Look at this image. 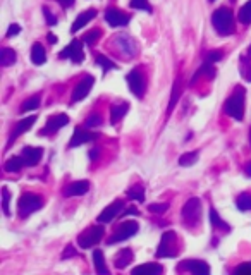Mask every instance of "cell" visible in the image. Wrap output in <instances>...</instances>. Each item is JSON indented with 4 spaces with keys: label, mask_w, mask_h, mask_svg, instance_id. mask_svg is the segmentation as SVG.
<instances>
[{
    "label": "cell",
    "mask_w": 251,
    "mask_h": 275,
    "mask_svg": "<svg viewBox=\"0 0 251 275\" xmlns=\"http://www.w3.org/2000/svg\"><path fill=\"white\" fill-rule=\"evenodd\" d=\"M212 24H214L219 34L229 36V34L234 33V14L227 7H220L212 14Z\"/></svg>",
    "instance_id": "1"
},
{
    "label": "cell",
    "mask_w": 251,
    "mask_h": 275,
    "mask_svg": "<svg viewBox=\"0 0 251 275\" xmlns=\"http://www.w3.org/2000/svg\"><path fill=\"white\" fill-rule=\"evenodd\" d=\"M245 98H246L245 88L238 86L234 90V93L227 98V102H225L224 112L229 117H232L234 121H243V117H245Z\"/></svg>",
    "instance_id": "2"
},
{
    "label": "cell",
    "mask_w": 251,
    "mask_h": 275,
    "mask_svg": "<svg viewBox=\"0 0 251 275\" xmlns=\"http://www.w3.org/2000/svg\"><path fill=\"white\" fill-rule=\"evenodd\" d=\"M43 207V200L36 194H31V193H24L23 196L19 198L17 201V212L23 218L30 217L31 214L38 212L40 208Z\"/></svg>",
    "instance_id": "3"
},
{
    "label": "cell",
    "mask_w": 251,
    "mask_h": 275,
    "mask_svg": "<svg viewBox=\"0 0 251 275\" xmlns=\"http://www.w3.org/2000/svg\"><path fill=\"white\" fill-rule=\"evenodd\" d=\"M105 236V229L102 225H93V227L86 229L81 236L78 238V244L81 249H90L93 246H96Z\"/></svg>",
    "instance_id": "4"
},
{
    "label": "cell",
    "mask_w": 251,
    "mask_h": 275,
    "mask_svg": "<svg viewBox=\"0 0 251 275\" xmlns=\"http://www.w3.org/2000/svg\"><path fill=\"white\" fill-rule=\"evenodd\" d=\"M177 255V236L176 232L169 231L162 236L158 248H157V256L158 258H174Z\"/></svg>",
    "instance_id": "5"
},
{
    "label": "cell",
    "mask_w": 251,
    "mask_h": 275,
    "mask_svg": "<svg viewBox=\"0 0 251 275\" xmlns=\"http://www.w3.org/2000/svg\"><path fill=\"white\" fill-rule=\"evenodd\" d=\"M61 59H69L74 64H81L85 61V52H83V41L81 40H72L64 50H61L59 54Z\"/></svg>",
    "instance_id": "6"
},
{
    "label": "cell",
    "mask_w": 251,
    "mask_h": 275,
    "mask_svg": "<svg viewBox=\"0 0 251 275\" xmlns=\"http://www.w3.org/2000/svg\"><path fill=\"white\" fill-rule=\"evenodd\" d=\"M138 231H139L138 222H124V224L119 225V229L110 236L107 243H109V244H116V243H121V241H124V239L132 238Z\"/></svg>",
    "instance_id": "7"
},
{
    "label": "cell",
    "mask_w": 251,
    "mask_h": 275,
    "mask_svg": "<svg viewBox=\"0 0 251 275\" xmlns=\"http://www.w3.org/2000/svg\"><path fill=\"white\" fill-rule=\"evenodd\" d=\"M127 85H129V90H131L138 98H141V96L145 95L146 81H145V76L141 74L139 69H132V71L129 72L127 74Z\"/></svg>",
    "instance_id": "8"
},
{
    "label": "cell",
    "mask_w": 251,
    "mask_h": 275,
    "mask_svg": "<svg viewBox=\"0 0 251 275\" xmlns=\"http://www.w3.org/2000/svg\"><path fill=\"white\" fill-rule=\"evenodd\" d=\"M69 124V117L65 114H55L47 121L45 127L40 131V136H48V134H55L57 131H61L64 126Z\"/></svg>",
    "instance_id": "9"
},
{
    "label": "cell",
    "mask_w": 251,
    "mask_h": 275,
    "mask_svg": "<svg viewBox=\"0 0 251 275\" xmlns=\"http://www.w3.org/2000/svg\"><path fill=\"white\" fill-rule=\"evenodd\" d=\"M201 217V203L198 198H189L183 207V218L188 222H196Z\"/></svg>",
    "instance_id": "10"
},
{
    "label": "cell",
    "mask_w": 251,
    "mask_h": 275,
    "mask_svg": "<svg viewBox=\"0 0 251 275\" xmlns=\"http://www.w3.org/2000/svg\"><path fill=\"white\" fill-rule=\"evenodd\" d=\"M114 43L119 47V50L123 52L124 55H127V59L134 57L136 52H138V45H136V41L132 40L129 34H117L116 40H114Z\"/></svg>",
    "instance_id": "11"
},
{
    "label": "cell",
    "mask_w": 251,
    "mask_h": 275,
    "mask_svg": "<svg viewBox=\"0 0 251 275\" xmlns=\"http://www.w3.org/2000/svg\"><path fill=\"white\" fill-rule=\"evenodd\" d=\"M93 83H95V78L93 76H85L81 81L76 85L74 92H72V102H81L88 96V93L92 92Z\"/></svg>",
    "instance_id": "12"
},
{
    "label": "cell",
    "mask_w": 251,
    "mask_h": 275,
    "mask_svg": "<svg viewBox=\"0 0 251 275\" xmlns=\"http://www.w3.org/2000/svg\"><path fill=\"white\" fill-rule=\"evenodd\" d=\"M105 21H107V24H110L112 28H119V26H126V24L131 21V16L112 7V9L105 10Z\"/></svg>",
    "instance_id": "13"
},
{
    "label": "cell",
    "mask_w": 251,
    "mask_h": 275,
    "mask_svg": "<svg viewBox=\"0 0 251 275\" xmlns=\"http://www.w3.org/2000/svg\"><path fill=\"white\" fill-rule=\"evenodd\" d=\"M126 205L123 200H116L114 203H110L109 207L105 208V210L102 212V214L98 215V218L96 220L102 222V224H109L110 220H114V218L117 217V215L121 214V212H124Z\"/></svg>",
    "instance_id": "14"
},
{
    "label": "cell",
    "mask_w": 251,
    "mask_h": 275,
    "mask_svg": "<svg viewBox=\"0 0 251 275\" xmlns=\"http://www.w3.org/2000/svg\"><path fill=\"white\" fill-rule=\"evenodd\" d=\"M36 122V116H30V117H26V119H23V121H19V122L14 126V129H12V133H10V136H9V143H7V146H10L12 145L14 141H16L17 138L21 136V134H24L26 131H30L31 127H33V124Z\"/></svg>",
    "instance_id": "15"
},
{
    "label": "cell",
    "mask_w": 251,
    "mask_h": 275,
    "mask_svg": "<svg viewBox=\"0 0 251 275\" xmlns=\"http://www.w3.org/2000/svg\"><path fill=\"white\" fill-rule=\"evenodd\" d=\"M21 156L24 158V163L26 167H34L38 165V162L43 156V148H36V146H24L23 152H21Z\"/></svg>",
    "instance_id": "16"
},
{
    "label": "cell",
    "mask_w": 251,
    "mask_h": 275,
    "mask_svg": "<svg viewBox=\"0 0 251 275\" xmlns=\"http://www.w3.org/2000/svg\"><path fill=\"white\" fill-rule=\"evenodd\" d=\"M96 133H90L86 127H76L74 134H72L71 138V143H69V146L71 148H76V146H81L85 145V143H90L93 141V139H96Z\"/></svg>",
    "instance_id": "17"
},
{
    "label": "cell",
    "mask_w": 251,
    "mask_h": 275,
    "mask_svg": "<svg viewBox=\"0 0 251 275\" xmlns=\"http://www.w3.org/2000/svg\"><path fill=\"white\" fill-rule=\"evenodd\" d=\"M179 269L198 274V275H205V274L210 272V267H208V263L203 262V260H184V262L179 265Z\"/></svg>",
    "instance_id": "18"
},
{
    "label": "cell",
    "mask_w": 251,
    "mask_h": 275,
    "mask_svg": "<svg viewBox=\"0 0 251 275\" xmlns=\"http://www.w3.org/2000/svg\"><path fill=\"white\" fill-rule=\"evenodd\" d=\"M95 17H96V10L95 9H88V10H85V12H81L78 17H76L74 23H72L71 33H78L79 30H83V28H85L92 19H95Z\"/></svg>",
    "instance_id": "19"
},
{
    "label": "cell",
    "mask_w": 251,
    "mask_h": 275,
    "mask_svg": "<svg viewBox=\"0 0 251 275\" xmlns=\"http://www.w3.org/2000/svg\"><path fill=\"white\" fill-rule=\"evenodd\" d=\"M90 189V183L88 181H76V183L69 184L67 187L64 189V196H83L86 194Z\"/></svg>",
    "instance_id": "20"
},
{
    "label": "cell",
    "mask_w": 251,
    "mask_h": 275,
    "mask_svg": "<svg viewBox=\"0 0 251 275\" xmlns=\"http://www.w3.org/2000/svg\"><path fill=\"white\" fill-rule=\"evenodd\" d=\"M163 269L158 263H145V265H139L136 269H132V275H152V274H162Z\"/></svg>",
    "instance_id": "21"
},
{
    "label": "cell",
    "mask_w": 251,
    "mask_h": 275,
    "mask_svg": "<svg viewBox=\"0 0 251 275\" xmlns=\"http://www.w3.org/2000/svg\"><path fill=\"white\" fill-rule=\"evenodd\" d=\"M127 109H129V103H126V102L124 103H117V105L110 107V124H114V126H116V124L126 116Z\"/></svg>",
    "instance_id": "22"
},
{
    "label": "cell",
    "mask_w": 251,
    "mask_h": 275,
    "mask_svg": "<svg viewBox=\"0 0 251 275\" xmlns=\"http://www.w3.org/2000/svg\"><path fill=\"white\" fill-rule=\"evenodd\" d=\"M132 258H134L132 251L129 248H126L116 255V258H114V265H116V269H124V267H127L129 263L132 262Z\"/></svg>",
    "instance_id": "23"
},
{
    "label": "cell",
    "mask_w": 251,
    "mask_h": 275,
    "mask_svg": "<svg viewBox=\"0 0 251 275\" xmlns=\"http://www.w3.org/2000/svg\"><path fill=\"white\" fill-rule=\"evenodd\" d=\"M31 62H33L34 65H41L47 62V52L41 47V43H34L33 47H31Z\"/></svg>",
    "instance_id": "24"
},
{
    "label": "cell",
    "mask_w": 251,
    "mask_h": 275,
    "mask_svg": "<svg viewBox=\"0 0 251 275\" xmlns=\"http://www.w3.org/2000/svg\"><path fill=\"white\" fill-rule=\"evenodd\" d=\"M93 265H95L96 274H103V275L109 274V269H107V265H105V258H103L102 249H95V251H93Z\"/></svg>",
    "instance_id": "25"
},
{
    "label": "cell",
    "mask_w": 251,
    "mask_h": 275,
    "mask_svg": "<svg viewBox=\"0 0 251 275\" xmlns=\"http://www.w3.org/2000/svg\"><path fill=\"white\" fill-rule=\"evenodd\" d=\"M203 76H208V78H214V76H215V69H214V65H212V62L205 61V64L201 65V67L196 71V74L191 78V85H193V83H196L200 78H203Z\"/></svg>",
    "instance_id": "26"
},
{
    "label": "cell",
    "mask_w": 251,
    "mask_h": 275,
    "mask_svg": "<svg viewBox=\"0 0 251 275\" xmlns=\"http://www.w3.org/2000/svg\"><path fill=\"white\" fill-rule=\"evenodd\" d=\"M127 198L132 201H138V203H143L145 201V187L141 184H134L127 189Z\"/></svg>",
    "instance_id": "27"
},
{
    "label": "cell",
    "mask_w": 251,
    "mask_h": 275,
    "mask_svg": "<svg viewBox=\"0 0 251 275\" xmlns=\"http://www.w3.org/2000/svg\"><path fill=\"white\" fill-rule=\"evenodd\" d=\"M23 167H26L23 156H21V155L19 156H12V158L5 162V172H19Z\"/></svg>",
    "instance_id": "28"
},
{
    "label": "cell",
    "mask_w": 251,
    "mask_h": 275,
    "mask_svg": "<svg viewBox=\"0 0 251 275\" xmlns=\"http://www.w3.org/2000/svg\"><path fill=\"white\" fill-rule=\"evenodd\" d=\"M14 62H16V52L7 47L2 48V52H0V65L7 67V65H12Z\"/></svg>",
    "instance_id": "29"
},
{
    "label": "cell",
    "mask_w": 251,
    "mask_h": 275,
    "mask_svg": "<svg viewBox=\"0 0 251 275\" xmlns=\"http://www.w3.org/2000/svg\"><path fill=\"white\" fill-rule=\"evenodd\" d=\"M95 64H98L100 67L103 69V71H110V69H117V64L116 62H112L109 57H105L103 54H96L95 55Z\"/></svg>",
    "instance_id": "30"
},
{
    "label": "cell",
    "mask_w": 251,
    "mask_h": 275,
    "mask_svg": "<svg viewBox=\"0 0 251 275\" xmlns=\"http://www.w3.org/2000/svg\"><path fill=\"white\" fill-rule=\"evenodd\" d=\"M210 222H212V225H214L215 229H220L222 232H229V231H231V227H229V225L225 224V222L222 220L220 217H219V214L214 210V208L210 210Z\"/></svg>",
    "instance_id": "31"
},
{
    "label": "cell",
    "mask_w": 251,
    "mask_h": 275,
    "mask_svg": "<svg viewBox=\"0 0 251 275\" xmlns=\"http://www.w3.org/2000/svg\"><path fill=\"white\" fill-rule=\"evenodd\" d=\"M239 69H241V76H243V78H245L246 81L251 83V55L246 54L245 57L241 59Z\"/></svg>",
    "instance_id": "32"
},
{
    "label": "cell",
    "mask_w": 251,
    "mask_h": 275,
    "mask_svg": "<svg viewBox=\"0 0 251 275\" xmlns=\"http://www.w3.org/2000/svg\"><path fill=\"white\" fill-rule=\"evenodd\" d=\"M181 92H183L181 79H176V83H174V88H172V95H170V102H169V114L172 112L174 107H176L177 100H179V96H181Z\"/></svg>",
    "instance_id": "33"
},
{
    "label": "cell",
    "mask_w": 251,
    "mask_h": 275,
    "mask_svg": "<svg viewBox=\"0 0 251 275\" xmlns=\"http://www.w3.org/2000/svg\"><path fill=\"white\" fill-rule=\"evenodd\" d=\"M40 107V95H34L31 98L24 100L21 105V112H30V110H36Z\"/></svg>",
    "instance_id": "34"
},
{
    "label": "cell",
    "mask_w": 251,
    "mask_h": 275,
    "mask_svg": "<svg viewBox=\"0 0 251 275\" xmlns=\"http://www.w3.org/2000/svg\"><path fill=\"white\" fill-rule=\"evenodd\" d=\"M238 17L243 24H251V0H248V2L239 9Z\"/></svg>",
    "instance_id": "35"
},
{
    "label": "cell",
    "mask_w": 251,
    "mask_h": 275,
    "mask_svg": "<svg viewBox=\"0 0 251 275\" xmlns=\"http://www.w3.org/2000/svg\"><path fill=\"white\" fill-rule=\"evenodd\" d=\"M236 205H238V208L241 212H248L251 210V194L248 193H243L238 196V200H236Z\"/></svg>",
    "instance_id": "36"
},
{
    "label": "cell",
    "mask_w": 251,
    "mask_h": 275,
    "mask_svg": "<svg viewBox=\"0 0 251 275\" xmlns=\"http://www.w3.org/2000/svg\"><path fill=\"white\" fill-rule=\"evenodd\" d=\"M198 160V152H188L179 156V165L181 167H189Z\"/></svg>",
    "instance_id": "37"
},
{
    "label": "cell",
    "mask_w": 251,
    "mask_h": 275,
    "mask_svg": "<svg viewBox=\"0 0 251 275\" xmlns=\"http://www.w3.org/2000/svg\"><path fill=\"white\" fill-rule=\"evenodd\" d=\"M100 36H102V30H98V28H96V30H92L90 33H86L85 36H83V41H85L86 45H90V47H92V45H95L96 41L100 40Z\"/></svg>",
    "instance_id": "38"
},
{
    "label": "cell",
    "mask_w": 251,
    "mask_h": 275,
    "mask_svg": "<svg viewBox=\"0 0 251 275\" xmlns=\"http://www.w3.org/2000/svg\"><path fill=\"white\" fill-rule=\"evenodd\" d=\"M102 116L100 114H92V116L86 119V122H85V127L86 129H92V127H98V126H102Z\"/></svg>",
    "instance_id": "39"
},
{
    "label": "cell",
    "mask_w": 251,
    "mask_h": 275,
    "mask_svg": "<svg viewBox=\"0 0 251 275\" xmlns=\"http://www.w3.org/2000/svg\"><path fill=\"white\" fill-rule=\"evenodd\" d=\"M9 201H10V193H9V189H7V186H3L2 187V208H3V214L5 215H10Z\"/></svg>",
    "instance_id": "40"
},
{
    "label": "cell",
    "mask_w": 251,
    "mask_h": 275,
    "mask_svg": "<svg viewBox=\"0 0 251 275\" xmlns=\"http://www.w3.org/2000/svg\"><path fill=\"white\" fill-rule=\"evenodd\" d=\"M129 5L132 9H138V10H146V12H152V7H150L148 0H131Z\"/></svg>",
    "instance_id": "41"
},
{
    "label": "cell",
    "mask_w": 251,
    "mask_h": 275,
    "mask_svg": "<svg viewBox=\"0 0 251 275\" xmlns=\"http://www.w3.org/2000/svg\"><path fill=\"white\" fill-rule=\"evenodd\" d=\"M224 59V52L222 50H212V52H208L207 54V57H205V61L207 62H219V61H222Z\"/></svg>",
    "instance_id": "42"
},
{
    "label": "cell",
    "mask_w": 251,
    "mask_h": 275,
    "mask_svg": "<svg viewBox=\"0 0 251 275\" xmlns=\"http://www.w3.org/2000/svg\"><path fill=\"white\" fill-rule=\"evenodd\" d=\"M148 210L152 214H165L169 210V203H152L148 207Z\"/></svg>",
    "instance_id": "43"
},
{
    "label": "cell",
    "mask_w": 251,
    "mask_h": 275,
    "mask_svg": "<svg viewBox=\"0 0 251 275\" xmlns=\"http://www.w3.org/2000/svg\"><path fill=\"white\" fill-rule=\"evenodd\" d=\"M43 14H45V19H47L48 26H55V24H57V17H55L54 14L50 12V9H48V7H43Z\"/></svg>",
    "instance_id": "44"
},
{
    "label": "cell",
    "mask_w": 251,
    "mask_h": 275,
    "mask_svg": "<svg viewBox=\"0 0 251 275\" xmlns=\"http://www.w3.org/2000/svg\"><path fill=\"white\" fill-rule=\"evenodd\" d=\"M238 275H251V262L250 263H241V265L236 269Z\"/></svg>",
    "instance_id": "45"
},
{
    "label": "cell",
    "mask_w": 251,
    "mask_h": 275,
    "mask_svg": "<svg viewBox=\"0 0 251 275\" xmlns=\"http://www.w3.org/2000/svg\"><path fill=\"white\" fill-rule=\"evenodd\" d=\"M19 33H21L19 24H10L9 31H7V38H12V36H16V34H19Z\"/></svg>",
    "instance_id": "46"
},
{
    "label": "cell",
    "mask_w": 251,
    "mask_h": 275,
    "mask_svg": "<svg viewBox=\"0 0 251 275\" xmlns=\"http://www.w3.org/2000/svg\"><path fill=\"white\" fill-rule=\"evenodd\" d=\"M72 256H76V249L72 248L71 244L69 246H65V249H64V253H62V260H67V258H72Z\"/></svg>",
    "instance_id": "47"
},
{
    "label": "cell",
    "mask_w": 251,
    "mask_h": 275,
    "mask_svg": "<svg viewBox=\"0 0 251 275\" xmlns=\"http://www.w3.org/2000/svg\"><path fill=\"white\" fill-rule=\"evenodd\" d=\"M55 2H59V3H61V5L64 7V9H71V7L74 5V2H76V0H55Z\"/></svg>",
    "instance_id": "48"
},
{
    "label": "cell",
    "mask_w": 251,
    "mask_h": 275,
    "mask_svg": "<svg viewBox=\"0 0 251 275\" xmlns=\"http://www.w3.org/2000/svg\"><path fill=\"white\" fill-rule=\"evenodd\" d=\"M98 156H100V148H93V150H90V158L95 160V158H98Z\"/></svg>",
    "instance_id": "49"
},
{
    "label": "cell",
    "mask_w": 251,
    "mask_h": 275,
    "mask_svg": "<svg viewBox=\"0 0 251 275\" xmlns=\"http://www.w3.org/2000/svg\"><path fill=\"white\" fill-rule=\"evenodd\" d=\"M48 41H50V43H57V36L52 34V33H48Z\"/></svg>",
    "instance_id": "50"
},
{
    "label": "cell",
    "mask_w": 251,
    "mask_h": 275,
    "mask_svg": "<svg viewBox=\"0 0 251 275\" xmlns=\"http://www.w3.org/2000/svg\"><path fill=\"white\" fill-rule=\"evenodd\" d=\"M246 176L251 177V162L248 163V165H246Z\"/></svg>",
    "instance_id": "51"
},
{
    "label": "cell",
    "mask_w": 251,
    "mask_h": 275,
    "mask_svg": "<svg viewBox=\"0 0 251 275\" xmlns=\"http://www.w3.org/2000/svg\"><path fill=\"white\" fill-rule=\"evenodd\" d=\"M248 55H251V47L248 48Z\"/></svg>",
    "instance_id": "52"
},
{
    "label": "cell",
    "mask_w": 251,
    "mask_h": 275,
    "mask_svg": "<svg viewBox=\"0 0 251 275\" xmlns=\"http://www.w3.org/2000/svg\"><path fill=\"white\" fill-rule=\"evenodd\" d=\"M250 143H251V129H250Z\"/></svg>",
    "instance_id": "53"
},
{
    "label": "cell",
    "mask_w": 251,
    "mask_h": 275,
    "mask_svg": "<svg viewBox=\"0 0 251 275\" xmlns=\"http://www.w3.org/2000/svg\"><path fill=\"white\" fill-rule=\"evenodd\" d=\"M210 2H215V0H210Z\"/></svg>",
    "instance_id": "54"
}]
</instances>
